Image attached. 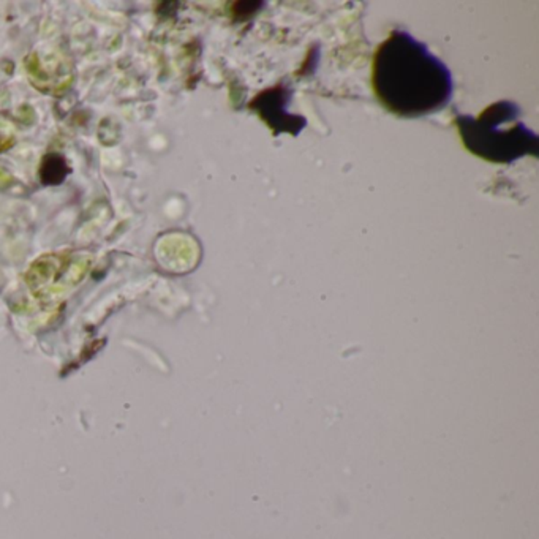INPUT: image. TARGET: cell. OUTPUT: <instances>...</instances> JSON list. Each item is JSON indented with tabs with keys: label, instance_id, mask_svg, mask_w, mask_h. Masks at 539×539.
Instances as JSON below:
<instances>
[{
	"label": "cell",
	"instance_id": "cell-1",
	"mask_svg": "<svg viewBox=\"0 0 539 539\" xmlns=\"http://www.w3.org/2000/svg\"><path fill=\"white\" fill-rule=\"evenodd\" d=\"M374 87L385 108L404 117L440 111L452 94L451 73L406 32H392L375 54Z\"/></svg>",
	"mask_w": 539,
	"mask_h": 539
},
{
	"label": "cell",
	"instance_id": "cell-2",
	"mask_svg": "<svg viewBox=\"0 0 539 539\" xmlns=\"http://www.w3.org/2000/svg\"><path fill=\"white\" fill-rule=\"evenodd\" d=\"M516 116L517 108L503 101L487 108L478 119L459 117L457 125L464 142L473 154L490 161H512L529 152L538 154V138L524 124L519 122L508 131L499 128Z\"/></svg>",
	"mask_w": 539,
	"mask_h": 539
},
{
	"label": "cell",
	"instance_id": "cell-3",
	"mask_svg": "<svg viewBox=\"0 0 539 539\" xmlns=\"http://www.w3.org/2000/svg\"><path fill=\"white\" fill-rule=\"evenodd\" d=\"M67 161L59 154H47L40 166V181L45 185H59L68 175Z\"/></svg>",
	"mask_w": 539,
	"mask_h": 539
}]
</instances>
